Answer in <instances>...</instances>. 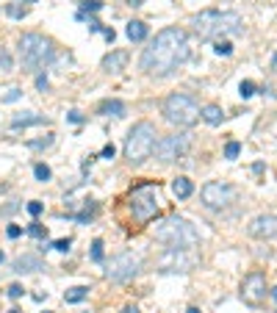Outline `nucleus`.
Wrapping results in <instances>:
<instances>
[{"label":"nucleus","instance_id":"1","mask_svg":"<svg viewBox=\"0 0 277 313\" xmlns=\"http://www.w3.org/2000/svg\"><path fill=\"white\" fill-rule=\"evenodd\" d=\"M189 53H191L189 36H186L183 28L178 25L161 28L156 39L150 42V47H144L141 59H138V67H141V72H147L153 78H166L189 61Z\"/></svg>","mask_w":277,"mask_h":313},{"label":"nucleus","instance_id":"2","mask_svg":"<svg viewBox=\"0 0 277 313\" xmlns=\"http://www.w3.org/2000/svg\"><path fill=\"white\" fill-rule=\"evenodd\" d=\"M156 238L166 247H175V250H191L199 241V233L189 219L166 216V219H161L156 225Z\"/></svg>","mask_w":277,"mask_h":313},{"label":"nucleus","instance_id":"3","mask_svg":"<svg viewBox=\"0 0 277 313\" xmlns=\"http://www.w3.org/2000/svg\"><path fill=\"white\" fill-rule=\"evenodd\" d=\"M156 125L153 122H136V125L130 127L128 139H125V147H122V155H125V161L138 167V164H144L153 155V147H156Z\"/></svg>","mask_w":277,"mask_h":313},{"label":"nucleus","instance_id":"4","mask_svg":"<svg viewBox=\"0 0 277 313\" xmlns=\"http://www.w3.org/2000/svg\"><path fill=\"white\" fill-rule=\"evenodd\" d=\"M20 59L28 72H39L56 59V47L42 34H22L20 36Z\"/></svg>","mask_w":277,"mask_h":313},{"label":"nucleus","instance_id":"5","mask_svg":"<svg viewBox=\"0 0 277 313\" xmlns=\"http://www.w3.org/2000/svg\"><path fill=\"white\" fill-rule=\"evenodd\" d=\"M161 114L169 125H178V127H191L194 122L199 119V105L197 100L186 92H175L169 94L161 105Z\"/></svg>","mask_w":277,"mask_h":313},{"label":"nucleus","instance_id":"6","mask_svg":"<svg viewBox=\"0 0 277 313\" xmlns=\"http://www.w3.org/2000/svg\"><path fill=\"white\" fill-rule=\"evenodd\" d=\"M156 188L158 183H144V186H138L133 194H130V211L136 216L138 222H150L156 219L158 211H161V205H158V197H156Z\"/></svg>","mask_w":277,"mask_h":313},{"label":"nucleus","instance_id":"7","mask_svg":"<svg viewBox=\"0 0 277 313\" xmlns=\"http://www.w3.org/2000/svg\"><path fill=\"white\" fill-rule=\"evenodd\" d=\"M138 269H141V258L133 252H119L114 255L111 261H108V266H105V277L114 280V283H128V280H133L138 274Z\"/></svg>","mask_w":277,"mask_h":313},{"label":"nucleus","instance_id":"8","mask_svg":"<svg viewBox=\"0 0 277 313\" xmlns=\"http://www.w3.org/2000/svg\"><path fill=\"white\" fill-rule=\"evenodd\" d=\"M199 200H202V205L211 208V211H222V208H227V205L236 200V188L230 186V183H222V180H211V183L202 186Z\"/></svg>","mask_w":277,"mask_h":313},{"label":"nucleus","instance_id":"9","mask_svg":"<svg viewBox=\"0 0 277 313\" xmlns=\"http://www.w3.org/2000/svg\"><path fill=\"white\" fill-rule=\"evenodd\" d=\"M186 147H189V133H169L158 139L153 152H156V158L161 164H172L186 152Z\"/></svg>","mask_w":277,"mask_h":313},{"label":"nucleus","instance_id":"10","mask_svg":"<svg viewBox=\"0 0 277 313\" xmlns=\"http://www.w3.org/2000/svg\"><path fill=\"white\" fill-rule=\"evenodd\" d=\"M197 261L199 258L191 250H175V247H169L158 258V266H161V271H191L197 266Z\"/></svg>","mask_w":277,"mask_h":313},{"label":"nucleus","instance_id":"11","mask_svg":"<svg viewBox=\"0 0 277 313\" xmlns=\"http://www.w3.org/2000/svg\"><path fill=\"white\" fill-rule=\"evenodd\" d=\"M238 294H241V299L247 305H252V308L260 305L266 299V277H263L260 271H250V274L241 280V291H238Z\"/></svg>","mask_w":277,"mask_h":313},{"label":"nucleus","instance_id":"12","mask_svg":"<svg viewBox=\"0 0 277 313\" xmlns=\"http://www.w3.org/2000/svg\"><path fill=\"white\" fill-rule=\"evenodd\" d=\"M217 20H219L217 9H205V11H199V14H194V17L189 20V25H191V31H194L199 39H214Z\"/></svg>","mask_w":277,"mask_h":313},{"label":"nucleus","instance_id":"13","mask_svg":"<svg viewBox=\"0 0 277 313\" xmlns=\"http://www.w3.org/2000/svg\"><path fill=\"white\" fill-rule=\"evenodd\" d=\"M252 238H260V241H269V238H277V213H260L250 222L247 228Z\"/></svg>","mask_w":277,"mask_h":313},{"label":"nucleus","instance_id":"14","mask_svg":"<svg viewBox=\"0 0 277 313\" xmlns=\"http://www.w3.org/2000/svg\"><path fill=\"white\" fill-rule=\"evenodd\" d=\"M244 34V20L241 14L236 11H219V20H217V31H214V39H225V36H241Z\"/></svg>","mask_w":277,"mask_h":313},{"label":"nucleus","instance_id":"15","mask_svg":"<svg viewBox=\"0 0 277 313\" xmlns=\"http://www.w3.org/2000/svg\"><path fill=\"white\" fill-rule=\"evenodd\" d=\"M42 269H44L42 258H39V255H31V252L14 258V263H11V271H14V274H34V271H42Z\"/></svg>","mask_w":277,"mask_h":313},{"label":"nucleus","instance_id":"16","mask_svg":"<svg viewBox=\"0 0 277 313\" xmlns=\"http://www.w3.org/2000/svg\"><path fill=\"white\" fill-rule=\"evenodd\" d=\"M128 50H111L108 53V56H105L103 59V69L105 72H114V75H117V72H122V69L128 67Z\"/></svg>","mask_w":277,"mask_h":313},{"label":"nucleus","instance_id":"17","mask_svg":"<svg viewBox=\"0 0 277 313\" xmlns=\"http://www.w3.org/2000/svg\"><path fill=\"white\" fill-rule=\"evenodd\" d=\"M42 122H47V119H44L42 114H34V111H20V114H14V117H11V127L42 125Z\"/></svg>","mask_w":277,"mask_h":313},{"label":"nucleus","instance_id":"18","mask_svg":"<svg viewBox=\"0 0 277 313\" xmlns=\"http://www.w3.org/2000/svg\"><path fill=\"white\" fill-rule=\"evenodd\" d=\"M125 34H128L130 42H144L150 34V28H147V22H141V20H130L128 25H125Z\"/></svg>","mask_w":277,"mask_h":313},{"label":"nucleus","instance_id":"19","mask_svg":"<svg viewBox=\"0 0 277 313\" xmlns=\"http://www.w3.org/2000/svg\"><path fill=\"white\" fill-rule=\"evenodd\" d=\"M199 117L205 119L208 125H222L225 111H222V105H217V103H208V105H202V108H199Z\"/></svg>","mask_w":277,"mask_h":313},{"label":"nucleus","instance_id":"20","mask_svg":"<svg viewBox=\"0 0 277 313\" xmlns=\"http://www.w3.org/2000/svg\"><path fill=\"white\" fill-rule=\"evenodd\" d=\"M172 194L178 197V200H189V197L194 194V183H191L189 178H175L172 180Z\"/></svg>","mask_w":277,"mask_h":313},{"label":"nucleus","instance_id":"21","mask_svg":"<svg viewBox=\"0 0 277 313\" xmlns=\"http://www.w3.org/2000/svg\"><path fill=\"white\" fill-rule=\"evenodd\" d=\"M100 114H105V117H125L128 105L122 100H103L100 103Z\"/></svg>","mask_w":277,"mask_h":313},{"label":"nucleus","instance_id":"22","mask_svg":"<svg viewBox=\"0 0 277 313\" xmlns=\"http://www.w3.org/2000/svg\"><path fill=\"white\" fill-rule=\"evenodd\" d=\"M89 296V286H72L64 291V302H83Z\"/></svg>","mask_w":277,"mask_h":313},{"label":"nucleus","instance_id":"23","mask_svg":"<svg viewBox=\"0 0 277 313\" xmlns=\"http://www.w3.org/2000/svg\"><path fill=\"white\" fill-rule=\"evenodd\" d=\"M22 97V89L20 86H6V89H0V103H17Z\"/></svg>","mask_w":277,"mask_h":313},{"label":"nucleus","instance_id":"24","mask_svg":"<svg viewBox=\"0 0 277 313\" xmlns=\"http://www.w3.org/2000/svg\"><path fill=\"white\" fill-rule=\"evenodd\" d=\"M53 142H56V136L47 133L44 139H31V142H28V147H31V150H44V147H50Z\"/></svg>","mask_w":277,"mask_h":313},{"label":"nucleus","instance_id":"25","mask_svg":"<svg viewBox=\"0 0 277 313\" xmlns=\"http://www.w3.org/2000/svg\"><path fill=\"white\" fill-rule=\"evenodd\" d=\"M34 175H36V180H39V183H47V180L53 178V172H50V167H47V164H36V167H34Z\"/></svg>","mask_w":277,"mask_h":313},{"label":"nucleus","instance_id":"26","mask_svg":"<svg viewBox=\"0 0 277 313\" xmlns=\"http://www.w3.org/2000/svg\"><path fill=\"white\" fill-rule=\"evenodd\" d=\"M6 14L14 17V20H22L28 14V9H25V6H17V3H9V6H6Z\"/></svg>","mask_w":277,"mask_h":313},{"label":"nucleus","instance_id":"27","mask_svg":"<svg viewBox=\"0 0 277 313\" xmlns=\"http://www.w3.org/2000/svg\"><path fill=\"white\" fill-rule=\"evenodd\" d=\"M214 53H217V56H230V53H233V44L227 42V39H217V44H214Z\"/></svg>","mask_w":277,"mask_h":313},{"label":"nucleus","instance_id":"28","mask_svg":"<svg viewBox=\"0 0 277 313\" xmlns=\"http://www.w3.org/2000/svg\"><path fill=\"white\" fill-rule=\"evenodd\" d=\"M238 152H241V144H238V142H227V147H225V158H227V161H236V158H238Z\"/></svg>","mask_w":277,"mask_h":313},{"label":"nucleus","instance_id":"29","mask_svg":"<svg viewBox=\"0 0 277 313\" xmlns=\"http://www.w3.org/2000/svg\"><path fill=\"white\" fill-rule=\"evenodd\" d=\"M238 94H241L244 100L252 97V94H255V83H252V81H241V83H238Z\"/></svg>","mask_w":277,"mask_h":313},{"label":"nucleus","instance_id":"30","mask_svg":"<svg viewBox=\"0 0 277 313\" xmlns=\"http://www.w3.org/2000/svg\"><path fill=\"white\" fill-rule=\"evenodd\" d=\"M100 9H103L100 0H83V3H80V14H86V11H100Z\"/></svg>","mask_w":277,"mask_h":313},{"label":"nucleus","instance_id":"31","mask_svg":"<svg viewBox=\"0 0 277 313\" xmlns=\"http://www.w3.org/2000/svg\"><path fill=\"white\" fill-rule=\"evenodd\" d=\"M11 67H14L11 56H9L6 50H3V47H0V69H3V72H11Z\"/></svg>","mask_w":277,"mask_h":313},{"label":"nucleus","instance_id":"32","mask_svg":"<svg viewBox=\"0 0 277 313\" xmlns=\"http://www.w3.org/2000/svg\"><path fill=\"white\" fill-rule=\"evenodd\" d=\"M92 261H103V241H92Z\"/></svg>","mask_w":277,"mask_h":313},{"label":"nucleus","instance_id":"33","mask_svg":"<svg viewBox=\"0 0 277 313\" xmlns=\"http://www.w3.org/2000/svg\"><path fill=\"white\" fill-rule=\"evenodd\" d=\"M53 250H59V252H69V247H72V241L69 238H59V241H53Z\"/></svg>","mask_w":277,"mask_h":313},{"label":"nucleus","instance_id":"34","mask_svg":"<svg viewBox=\"0 0 277 313\" xmlns=\"http://www.w3.org/2000/svg\"><path fill=\"white\" fill-rule=\"evenodd\" d=\"M28 233H31L34 238H44V236H47V230H44L42 225H39V222H34V225L28 228Z\"/></svg>","mask_w":277,"mask_h":313},{"label":"nucleus","instance_id":"35","mask_svg":"<svg viewBox=\"0 0 277 313\" xmlns=\"http://www.w3.org/2000/svg\"><path fill=\"white\" fill-rule=\"evenodd\" d=\"M25 294V288L20 286V283H14V286H9V296L11 299H20V296Z\"/></svg>","mask_w":277,"mask_h":313},{"label":"nucleus","instance_id":"36","mask_svg":"<svg viewBox=\"0 0 277 313\" xmlns=\"http://www.w3.org/2000/svg\"><path fill=\"white\" fill-rule=\"evenodd\" d=\"M28 213H31V216H39V213H42V203H39V200H31V203H28Z\"/></svg>","mask_w":277,"mask_h":313},{"label":"nucleus","instance_id":"37","mask_svg":"<svg viewBox=\"0 0 277 313\" xmlns=\"http://www.w3.org/2000/svg\"><path fill=\"white\" fill-rule=\"evenodd\" d=\"M6 236H9V238H20V236H22V228H20V225H9V228H6Z\"/></svg>","mask_w":277,"mask_h":313},{"label":"nucleus","instance_id":"38","mask_svg":"<svg viewBox=\"0 0 277 313\" xmlns=\"http://www.w3.org/2000/svg\"><path fill=\"white\" fill-rule=\"evenodd\" d=\"M67 119L69 122H75V125H80V122H83V114H80V111H69Z\"/></svg>","mask_w":277,"mask_h":313},{"label":"nucleus","instance_id":"39","mask_svg":"<svg viewBox=\"0 0 277 313\" xmlns=\"http://www.w3.org/2000/svg\"><path fill=\"white\" fill-rule=\"evenodd\" d=\"M47 86H50V83H47V78H44V75L36 78V89H39V92H47Z\"/></svg>","mask_w":277,"mask_h":313},{"label":"nucleus","instance_id":"40","mask_svg":"<svg viewBox=\"0 0 277 313\" xmlns=\"http://www.w3.org/2000/svg\"><path fill=\"white\" fill-rule=\"evenodd\" d=\"M114 155H117V150H114V144H105V147H103V158H108V161H111Z\"/></svg>","mask_w":277,"mask_h":313},{"label":"nucleus","instance_id":"41","mask_svg":"<svg viewBox=\"0 0 277 313\" xmlns=\"http://www.w3.org/2000/svg\"><path fill=\"white\" fill-rule=\"evenodd\" d=\"M103 34H105V39H108V42H114V39H117V34H114V28H103Z\"/></svg>","mask_w":277,"mask_h":313},{"label":"nucleus","instance_id":"42","mask_svg":"<svg viewBox=\"0 0 277 313\" xmlns=\"http://www.w3.org/2000/svg\"><path fill=\"white\" fill-rule=\"evenodd\" d=\"M89 31H103V25H100L97 20H89Z\"/></svg>","mask_w":277,"mask_h":313},{"label":"nucleus","instance_id":"43","mask_svg":"<svg viewBox=\"0 0 277 313\" xmlns=\"http://www.w3.org/2000/svg\"><path fill=\"white\" fill-rule=\"evenodd\" d=\"M17 208H20L17 203H11V205H6V208H3V213H14V211H17Z\"/></svg>","mask_w":277,"mask_h":313},{"label":"nucleus","instance_id":"44","mask_svg":"<svg viewBox=\"0 0 277 313\" xmlns=\"http://www.w3.org/2000/svg\"><path fill=\"white\" fill-rule=\"evenodd\" d=\"M128 6H133V9H138V6H144V0H128Z\"/></svg>","mask_w":277,"mask_h":313},{"label":"nucleus","instance_id":"45","mask_svg":"<svg viewBox=\"0 0 277 313\" xmlns=\"http://www.w3.org/2000/svg\"><path fill=\"white\" fill-rule=\"evenodd\" d=\"M122 313H138V308H133V305H128V308H125V311Z\"/></svg>","mask_w":277,"mask_h":313},{"label":"nucleus","instance_id":"46","mask_svg":"<svg viewBox=\"0 0 277 313\" xmlns=\"http://www.w3.org/2000/svg\"><path fill=\"white\" fill-rule=\"evenodd\" d=\"M186 313H202V311H199V308H189Z\"/></svg>","mask_w":277,"mask_h":313},{"label":"nucleus","instance_id":"47","mask_svg":"<svg viewBox=\"0 0 277 313\" xmlns=\"http://www.w3.org/2000/svg\"><path fill=\"white\" fill-rule=\"evenodd\" d=\"M272 296H275V299H277V288H272Z\"/></svg>","mask_w":277,"mask_h":313},{"label":"nucleus","instance_id":"48","mask_svg":"<svg viewBox=\"0 0 277 313\" xmlns=\"http://www.w3.org/2000/svg\"><path fill=\"white\" fill-rule=\"evenodd\" d=\"M3 258H6V255H3V250H0V263H3Z\"/></svg>","mask_w":277,"mask_h":313},{"label":"nucleus","instance_id":"49","mask_svg":"<svg viewBox=\"0 0 277 313\" xmlns=\"http://www.w3.org/2000/svg\"><path fill=\"white\" fill-rule=\"evenodd\" d=\"M22 3H39V0H22Z\"/></svg>","mask_w":277,"mask_h":313},{"label":"nucleus","instance_id":"50","mask_svg":"<svg viewBox=\"0 0 277 313\" xmlns=\"http://www.w3.org/2000/svg\"><path fill=\"white\" fill-rule=\"evenodd\" d=\"M9 313H22V311H17V308H14V311H9Z\"/></svg>","mask_w":277,"mask_h":313},{"label":"nucleus","instance_id":"51","mask_svg":"<svg viewBox=\"0 0 277 313\" xmlns=\"http://www.w3.org/2000/svg\"><path fill=\"white\" fill-rule=\"evenodd\" d=\"M275 64H277V56H275Z\"/></svg>","mask_w":277,"mask_h":313},{"label":"nucleus","instance_id":"52","mask_svg":"<svg viewBox=\"0 0 277 313\" xmlns=\"http://www.w3.org/2000/svg\"><path fill=\"white\" fill-rule=\"evenodd\" d=\"M44 313H50V311H44Z\"/></svg>","mask_w":277,"mask_h":313}]
</instances>
